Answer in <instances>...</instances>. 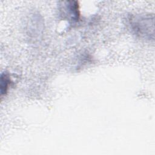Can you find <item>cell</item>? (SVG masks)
Returning <instances> with one entry per match:
<instances>
[{"instance_id": "1", "label": "cell", "mask_w": 155, "mask_h": 155, "mask_svg": "<svg viewBox=\"0 0 155 155\" xmlns=\"http://www.w3.org/2000/svg\"><path fill=\"white\" fill-rule=\"evenodd\" d=\"M150 16H141L136 15L131 16L130 21V25L132 30L135 34L140 37L150 38V25H151Z\"/></svg>"}, {"instance_id": "2", "label": "cell", "mask_w": 155, "mask_h": 155, "mask_svg": "<svg viewBox=\"0 0 155 155\" xmlns=\"http://www.w3.org/2000/svg\"><path fill=\"white\" fill-rule=\"evenodd\" d=\"M63 16H65L67 20L73 22H77L80 16L79 8L78 2L77 1H66L62 6Z\"/></svg>"}, {"instance_id": "3", "label": "cell", "mask_w": 155, "mask_h": 155, "mask_svg": "<svg viewBox=\"0 0 155 155\" xmlns=\"http://www.w3.org/2000/svg\"><path fill=\"white\" fill-rule=\"evenodd\" d=\"M12 83L10 76L7 73H3L1 76V96H5Z\"/></svg>"}]
</instances>
